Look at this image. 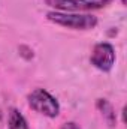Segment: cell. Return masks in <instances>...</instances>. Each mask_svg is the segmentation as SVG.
Here are the masks:
<instances>
[{
	"mask_svg": "<svg viewBox=\"0 0 127 129\" xmlns=\"http://www.w3.org/2000/svg\"><path fill=\"white\" fill-rule=\"evenodd\" d=\"M8 125H9V129H29L24 116L18 110H15V108H12L11 113H9Z\"/></svg>",
	"mask_w": 127,
	"mask_h": 129,
	"instance_id": "5",
	"label": "cell"
},
{
	"mask_svg": "<svg viewBox=\"0 0 127 129\" xmlns=\"http://www.w3.org/2000/svg\"><path fill=\"white\" fill-rule=\"evenodd\" d=\"M112 0H45L48 6L55 8L61 12H79V11H91L100 9L111 3Z\"/></svg>",
	"mask_w": 127,
	"mask_h": 129,
	"instance_id": "3",
	"label": "cell"
},
{
	"mask_svg": "<svg viewBox=\"0 0 127 129\" xmlns=\"http://www.w3.org/2000/svg\"><path fill=\"white\" fill-rule=\"evenodd\" d=\"M29 105L39 114H43L46 117H57L60 113V105L57 99L52 96L49 92L43 89H34L32 93L27 96Z\"/></svg>",
	"mask_w": 127,
	"mask_h": 129,
	"instance_id": "2",
	"label": "cell"
},
{
	"mask_svg": "<svg viewBox=\"0 0 127 129\" xmlns=\"http://www.w3.org/2000/svg\"><path fill=\"white\" fill-rule=\"evenodd\" d=\"M97 107H99V110L102 111V114L106 117L108 123H109L111 126H114V123H115V113H114V110H112L111 104H108L105 99H99Z\"/></svg>",
	"mask_w": 127,
	"mask_h": 129,
	"instance_id": "6",
	"label": "cell"
},
{
	"mask_svg": "<svg viewBox=\"0 0 127 129\" xmlns=\"http://www.w3.org/2000/svg\"><path fill=\"white\" fill-rule=\"evenodd\" d=\"M90 62L94 68L103 71V72L111 71L114 63H115V50H114V47L108 42H100V44L94 45Z\"/></svg>",
	"mask_w": 127,
	"mask_h": 129,
	"instance_id": "4",
	"label": "cell"
},
{
	"mask_svg": "<svg viewBox=\"0 0 127 129\" xmlns=\"http://www.w3.org/2000/svg\"><path fill=\"white\" fill-rule=\"evenodd\" d=\"M46 18L54 24L63 26L73 30H88L97 26V18L90 14H73V12H61L52 11L46 14Z\"/></svg>",
	"mask_w": 127,
	"mask_h": 129,
	"instance_id": "1",
	"label": "cell"
},
{
	"mask_svg": "<svg viewBox=\"0 0 127 129\" xmlns=\"http://www.w3.org/2000/svg\"><path fill=\"white\" fill-rule=\"evenodd\" d=\"M61 129H81L76 123H73V122H67V123H64L63 128Z\"/></svg>",
	"mask_w": 127,
	"mask_h": 129,
	"instance_id": "7",
	"label": "cell"
}]
</instances>
